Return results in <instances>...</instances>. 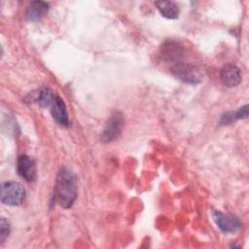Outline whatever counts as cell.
Listing matches in <instances>:
<instances>
[{
  "mask_svg": "<svg viewBox=\"0 0 249 249\" xmlns=\"http://www.w3.org/2000/svg\"><path fill=\"white\" fill-rule=\"evenodd\" d=\"M55 197L60 206L70 208L77 198L76 176L68 167H61L55 179Z\"/></svg>",
  "mask_w": 249,
  "mask_h": 249,
  "instance_id": "1",
  "label": "cell"
},
{
  "mask_svg": "<svg viewBox=\"0 0 249 249\" xmlns=\"http://www.w3.org/2000/svg\"><path fill=\"white\" fill-rule=\"evenodd\" d=\"M26 192L18 182H5L1 185V201L4 204L18 206L25 199Z\"/></svg>",
  "mask_w": 249,
  "mask_h": 249,
  "instance_id": "2",
  "label": "cell"
},
{
  "mask_svg": "<svg viewBox=\"0 0 249 249\" xmlns=\"http://www.w3.org/2000/svg\"><path fill=\"white\" fill-rule=\"evenodd\" d=\"M170 70H171V73L177 79L187 84L196 85V84H199L203 79L202 73L196 66L185 63L183 61L173 64Z\"/></svg>",
  "mask_w": 249,
  "mask_h": 249,
  "instance_id": "3",
  "label": "cell"
},
{
  "mask_svg": "<svg viewBox=\"0 0 249 249\" xmlns=\"http://www.w3.org/2000/svg\"><path fill=\"white\" fill-rule=\"evenodd\" d=\"M124 127V117L120 112L113 113L108 119L101 134V140L105 143L116 140Z\"/></svg>",
  "mask_w": 249,
  "mask_h": 249,
  "instance_id": "4",
  "label": "cell"
},
{
  "mask_svg": "<svg viewBox=\"0 0 249 249\" xmlns=\"http://www.w3.org/2000/svg\"><path fill=\"white\" fill-rule=\"evenodd\" d=\"M213 219L217 227L225 233L235 232L241 227L240 220L231 214L223 213L221 211H214Z\"/></svg>",
  "mask_w": 249,
  "mask_h": 249,
  "instance_id": "5",
  "label": "cell"
},
{
  "mask_svg": "<svg viewBox=\"0 0 249 249\" xmlns=\"http://www.w3.org/2000/svg\"><path fill=\"white\" fill-rule=\"evenodd\" d=\"M160 56L164 61L178 63L182 61L183 49L174 41H166L160 47Z\"/></svg>",
  "mask_w": 249,
  "mask_h": 249,
  "instance_id": "6",
  "label": "cell"
},
{
  "mask_svg": "<svg viewBox=\"0 0 249 249\" xmlns=\"http://www.w3.org/2000/svg\"><path fill=\"white\" fill-rule=\"evenodd\" d=\"M17 170L20 177L24 180L31 182L36 179V164L35 161L27 155H21L17 163Z\"/></svg>",
  "mask_w": 249,
  "mask_h": 249,
  "instance_id": "7",
  "label": "cell"
},
{
  "mask_svg": "<svg viewBox=\"0 0 249 249\" xmlns=\"http://www.w3.org/2000/svg\"><path fill=\"white\" fill-rule=\"evenodd\" d=\"M220 79L222 83L229 88L237 86L241 81V73L239 68L231 63L224 65L220 70Z\"/></svg>",
  "mask_w": 249,
  "mask_h": 249,
  "instance_id": "8",
  "label": "cell"
},
{
  "mask_svg": "<svg viewBox=\"0 0 249 249\" xmlns=\"http://www.w3.org/2000/svg\"><path fill=\"white\" fill-rule=\"evenodd\" d=\"M51 113L53 120L58 124L63 126H67L69 124V118H68V113H67L65 103L59 96L54 97V100L52 104Z\"/></svg>",
  "mask_w": 249,
  "mask_h": 249,
  "instance_id": "9",
  "label": "cell"
},
{
  "mask_svg": "<svg viewBox=\"0 0 249 249\" xmlns=\"http://www.w3.org/2000/svg\"><path fill=\"white\" fill-rule=\"evenodd\" d=\"M54 97L55 96L53 95L52 89L48 88H43L39 90L30 92L25 98V100L28 102H36L41 107H49L53 104Z\"/></svg>",
  "mask_w": 249,
  "mask_h": 249,
  "instance_id": "10",
  "label": "cell"
},
{
  "mask_svg": "<svg viewBox=\"0 0 249 249\" xmlns=\"http://www.w3.org/2000/svg\"><path fill=\"white\" fill-rule=\"evenodd\" d=\"M49 11V4L43 1L31 2L25 12V17L28 20L37 21L41 19Z\"/></svg>",
  "mask_w": 249,
  "mask_h": 249,
  "instance_id": "11",
  "label": "cell"
},
{
  "mask_svg": "<svg viewBox=\"0 0 249 249\" xmlns=\"http://www.w3.org/2000/svg\"><path fill=\"white\" fill-rule=\"evenodd\" d=\"M159 12L161 14L162 17L166 18H176L179 15V8L178 6L171 1H157L155 2Z\"/></svg>",
  "mask_w": 249,
  "mask_h": 249,
  "instance_id": "12",
  "label": "cell"
},
{
  "mask_svg": "<svg viewBox=\"0 0 249 249\" xmlns=\"http://www.w3.org/2000/svg\"><path fill=\"white\" fill-rule=\"evenodd\" d=\"M10 233V224L9 222L2 217L0 222V240L3 242Z\"/></svg>",
  "mask_w": 249,
  "mask_h": 249,
  "instance_id": "13",
  "label": "cell"
}]
</instances>
